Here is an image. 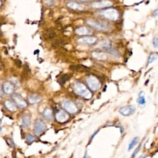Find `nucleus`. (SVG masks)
<instances>
[{
    "label": "nucleus",
    "mask_w": 158,
    "mask_h": 158,
    "mask_svg": "<svg viewBox=\"0 0 158 158\" xmlns=\"http://www.w3.org/2000/svg\"><path fill=\"white\" fill-rule=\"evenodd\" d=\"M14 85L10 82H6L3 85V90L6 94H12L14 90Z\"/></svg>",
    "instance_id": "ddd939ff"
},
{
    "label": "nucleus",
    "mask_w": 158,
    "mask_h": 158,
    "mask_svg": "<svg viewBox=\"0 0 158 158\" xmlns=\"http://www.w3.org/2000/svg\"><path fill=\"white\" fill-rule=\"evenodd\" d=\"M70 79V75H63L61 78V82L63 84L66 83L67 80H68Z\"/></svg>",
    "instance_id": "393cba45"
},
{
    "label": "nucleus",
    "mask_w": 158,
    "mask_h": 158,
    "mask_svg": "<svg viewBox=\"0 0 158 158\" xmlns=\"http://www.w3.org/2000/svg\"><path fill=\"white\" fill-rule=\"evenodd\" d=\"M73 92L78 96H81L85 100H90L92 98V93L83 83L76 82L73 85Z\"/></svg>",
    "instance_id": "f257e3e1"
},
{
    "label": "nucleus",
    "mask_w": 158,
    "mask_h": 158,
    "mask_svg": "<svg viewBox=\"0 0 158 158\" xmlns=\"http://www.w3.org/2000/svg\"><path fill=\"white\" fill-rule=\"evenodd\" d=\"M85 81L89 89L93 92H96L101 89V83L96 77L93 75L88 76L86 78Z\"/></svg>",
    "instance_id": "20e7f679"
},
{
    "label": "nucleus",
    "mask_w": 158,
    "mask_h": 158,
    "mask_svg": "<svg viewBox=\"0 0 158 158\" xmlns=\"http://www.w3.org/2000/svg\"><path fill=\"white\" fill-rule=\"evenodd\" d=\"M42 114H43V117L48 121H51L53 118V112L50 108H45Z\"/></svg>",
    "instance_id": "2eb2a0df"
},
{
    "label": "nucleus",
    "mask_w": 158,
    "mask_h": 158,
    "mask_svg": "<svg viewBox=\"0 0 158 158\" xmlns=\"http://www.w3.org/2000/svg\"><path fill=\"white\" fill-rule=\"evenodd\" d=\"M141 148H142V143H140L139 146L136 148V149L134 151V152H133V153L132 154V158H134L136 156V154H137L138 153V152L140 151V149H141Z\"/></svg>",
    "instance_id": "b1692460"
},
{
    "label": "nucleus",
    "mask_w": 158,
    "mask_h": 158,
    "mask_svg": "<svg viewBox=\"0 0 158 158\" xmlns=\"http://www.w3.org/2000/svg\"><path fill=\"white\" fill-rule=\"evenodd\" d=\"M46 4L48 6H52V5H54L55 4V1H54V0H47Z\"/></svg>",
    "instance_id": "bb28decb"
},
{
    "label": "nucleus",
    "mask_w": 158,
    "mask_h": 158,
    "mask_svg": "<svg viewBox=\"0 0 158 158\" xmlns=\"http://www.w3.org/2000/svg\"><path fill=\"white\" fill-rule=\"evenodd\" d=\"M86 23L88 26L98 31H107L111 29L110 24L106 22H103V21L95 19H88L86 20Z\"/></svg>",
    "instance_id": "f03ea898"
},
{
    "label": "nucleus",
    "mask_w": 158,
    "mask_h": 158,
    "mask_svg": "<svg viewBox=\"0 0 158 158\" xmlns=\"http://www.w3.org/2000/svg\"><path fill=\"white\" fill-rule=\"evenodd\" d=\"M30 124V119L29 115H24L22 117V125L24 127H28Z\"/></svg>",
    "instance_id": "4be33fe9"
},
{
    "label": "nucleus",
    "mask_w": 158,
    "mask_h": 158,
    "mask_svg": "<svg viewBox=\"0 0 158 158\" xmlns=\"http://www.w3.org/2000/svg\"><path fill=\"white\" fill-rule=\"evenodd\" d=\"M99 15L103 18L112 21H116L119 19V12L114 8H108L99 12Z\"/></svg>",
    "instance_id": "7ed1b4c3"
},
{
    "label": "nucleus",
    "mask_w": 158,
    "mask_h": 158,
    "mask_svg": "<svg viewBox=\"0 0 158 158\" xmlns=\"http://www.w3.org/2000/svg\"><path fill=\"white\" fill-rule=\"evenodd\" d=\"M92 56L93 58H95L98 60H106L107 59L106 54L102 52H93Z\"/></svg>",
    "instance_id": "a211bd4d"
},
{
    "label": "nucleus",
    "mask_w": 158,
    "mask_h": 158,
    "mask_svg": "<svg viewBox=\"0 0 158 158\" xmlns=\"http://www.w3.org/2000/svg\"><path fill=\"white\" fill-rule=\"evenodd\" d=\"M80 1L82 2H89L90 1V0H80Z\"/></svg>",
    "instance_id": "c756f323"
},
{
    "label": "nucleus",
    "mask_w": 158,
    "mask_h": 158,
    "mask_svg": "<svg viewBox=\"0 0 158 158\" xmlns=\"http://www.w3.org/2000/svg\"><path fill=\"white\" fill-rule=\"evenodd\" d=\"M26 140L29 143H31L35 140V137L31 134H27L26 135Z\"/></svg>",
    "instance_id": "5701e85b"
},
{
    "label": "nucleus",
    "mask_w": 158,
    "mask_h": 158,
    "mask_svg": "<svg viewBox=\"0 0 158 158\" xmlns=\"http://www.w3.org/2000/svg\"><path fill=\"white\" fill-rule=\"evenodd\" d=\"M47 128L45 123L41 119H37L34 124V132L37 136H39Z\"/></svg>",
    "instance_id": "423d86ee"
},
{
    "label": "nucleus",
    "mask_w": 158,
    "mask_h": 158,
    "mask_svg": "<svg viewBox=\"0 0 158 158\" xmlns=\"http://www.w3.org/2000/svg\"><path fill=\"white\" fill-rule=\"evenodd\" d=\"M139 142V138L138 136H136V137L133 138V140L131 141V142L130 143L129 145H128V151H131L134 147L137 145V143Z\"/></svg>",
    "instance_id": "412c9836"
},
{
    "label": "nucleus",
    "mask_w": 158,
    "mask_h": 158,
    "mask_svg": "<svg viewBox=\"0 0 158 158\" xmlns=\"http://www.w3.org/2000/svg\"><path fill=\"white\" fill-rule=\"evenodd\" d=\"M153 45L154 48H158V38L157 37H154L153 40Z\"/></svg>",
    "instance_id": "a878e982"
},
{
    "label": "nucleus",
    "mask_w": 158,
    "mask_h": 158,
    "mask_svg": "<svg viewBox=\"0 0 158 158\" xmlns=\"http://www.w3.org/2000/svg\"><path fill=\"white\" fill-rule=\"evenodd\" d=\"M75 32L78 35H88L92 34V31L85 27H80L77 28L75 30Z\"/></svg>",
    "instance_id": "4468645a"
},
{
    "label": "nucleus",
    "mask_w": 158,
    "mask_h": 158,
    "mask_svg": "<svg viewBox=\"0 0 158 158\" xmlns=\"http://www.w3.org/2000/svg\"><path fill=\"white\" fill-rule=\"evenodd\" d=\"M99 132V130H97L95 133H94V134H93L92 136V137H91V140H92L93 139V137H94V136H95L96 134H97V133Z\"/></svg>",
    "instance_id": "c85d7f7f"
},
{
    "label": "nucleus",
    "mask_w": 158,
    "mask_h": 158,
    "mask_svg": "<svg viewBox=\"0 0 158 158\" xmlns=\"http://www.w3.org/2000/svg\"><path fill=\"white\" fill-rule=\"evenodd\" d=\"M61 105L62 108L69 114H75L78 111L77 106L71 100H66L62 101L61 103Z\"/></svg>",
    "instance_id": "39448f33"
},
{
    "label": "nucleus",
    "mask_w": 158,
    "mask_h": 158,
    "mask_svg": "<svg viewBox=\"0 0 158 158\" xmlns=\"http://www.w3.org/2000/svg\"><path fill=\"white\" fill-rule=\"evenodd\" d=\"M28 101H29L30 104H35L40 102L41 101V98L39 95H37V94H30L28 96Z\"/></svg>",
    "instance_id": "f3484780"
},
{
    "label": "nucleus",
    "mask_w": 158,
    "mask_h": 158,
    "mask_svg": "<svg viewBox=\"0 0 158 158\" xmlns=\"http://www.w3.org/2000/svg\"><path fill=\"white\" fill-rule=\"evenodd\" d=\"M56 120L59 123H64L69 119V115L62 110H58L55 114Z\"/></svg>",
    "instance_id": "9d476101"
},
{
    "label": "nucleus",
    "mask_w": 158,
    "mask_h": 158,
    "mask_svg": "<svg viewBox=\"0 0 158 158\" xmlns=\"http://www.w3.org/2000/svg\"><path fill=\"white\" fill-rule=\"evenodd\" d=\"M136 102H137V103L139 105H140V106H143V105H145L146 104V101L145 96H144V92L143 91L139 93L138 97L137 98V100H136Z\"/></svg>",
    "instance_id": "6ab92c4d"
},
{
    "label": "nucleus",
    "mask_w": 158,
    "mask_h": 158,
    "mask_svg": "<svg viewBox=\"0 0 158 158\" xmlns=\"http://www.w3.org/2000/svg\"><path fill=\"white\" fill-rule=\"evenodd\" d=\"M67 6L71 9L74 10H80V11L85 10L86 9V7L83 5L81 4V3L73 2V1L69 2L68 4H67Z\"/></svg>",
    "instance_id": "f8f14e48"
},
{
    "label": "nucleus",
    "mask_w": 158,
    "mask_h": 158,
    "mask_svg": "<svg viewBox=\"0 0 158 158\" xmlns=\"http://www.w3.org/2000/svg\"><path fill=\"white\" fill-rule=\"evenodd\" d=\"M153 16H154V17L158 16V8L154 10V12H153Z\"/></svg>",
    "instance_id": "cd10ccee"
},
{
    "label": "nucleus",
    "mask_w": 158,
    "mask_h": 158,
    "mask_svg": "<svg viewBox=\"0 0 158 158\" xmlns=\"http://www.w3.org/2000/svg\"><path fill=\"white\" fill-rule=\"evenodd\" d=\"M5 107L8 110L11 112H16L17 111V107L14 102H12L10 100H6L4 103Z\"/></svg>",
    "instance_id": "dca6fc26"
},
{
    "label": "nucleus",
    "mask_w": 158,
    "mask_h": 158,
    "mask_svg": "<svg viewBox=\"0 0 158 158\" xmlns=\"http://www.w3.org/2000/svg\"><path fill=\"white\" fill-rule=\"evenodd\" d=\"M136 111V108L133 106H125L121 108L119 112L124 116H129L133 114Z\"/></svg>",
    "instance_id": "1a4fd4ad"
},
{
    "label": "nucleus",
    "mask_w": 158,
    "mask_h": 158,
    "mask_svg": "<svg viewBox=\"0 0 158 158\" xmlns=\"http://www.w3.org/2000/svg\"><path fill=\"white\" fill-rule=\"evenodd\" d=\"M77 41L83 45H92L97 41V38L94 37H85L79 38Z\"/></svg>",
    "instance_id": "9b49d317"
},
{
    "label": "nucleus",
    "mask_w": 158,
    "mask_h": 158,
    "mask_svg": "<svg viewBox=\"0 0 158 158\" xmlns=\"http://www.w3.org/2000/svg\"><path fill=\"white\" fill-rule=\"evenodd\" d=\"M157 58H158V54L156 53V52H153V53L150 54L148 59V61H147L146 66H148L149 64L153 63L154 61H156Z\"/></svg>",
    "instance_id": "aec40b11"
},
{
    "label": "nucleus",
    "mask_w": 158,
    "mask_h": 158,
    "mask_svg": "<svg viewBox=\"0 0 158 158\" xmlns=\"http://www.w3.org/2000/svg\"><path fill=\"white\" fill-rule=\"evenodd\" d=\"M12 100L14 101L15 104L20 109L26 108L27 106L26 101L24 100V98L20 94L14 93L12 95Z\"/></svg>",
    "instance_id": "6e6552de"
},
{
    "label": "nucleus",
    "mask_w": 158,
    "mask_h": 158,
    "mask_svg": "<svg viewBox=\"0 0 158 158\" xmlns=\"http://www.w3.org/2000/svg\"><path fill=\"white\" fill-rule=\"evenodd\" d=\"M113 5V3L109 0H100L98 1L92 3L91 6L94 9H101L108 8Z\"/></svg>",
    "instance_id": "0eeeda50"
}]
</instances>
